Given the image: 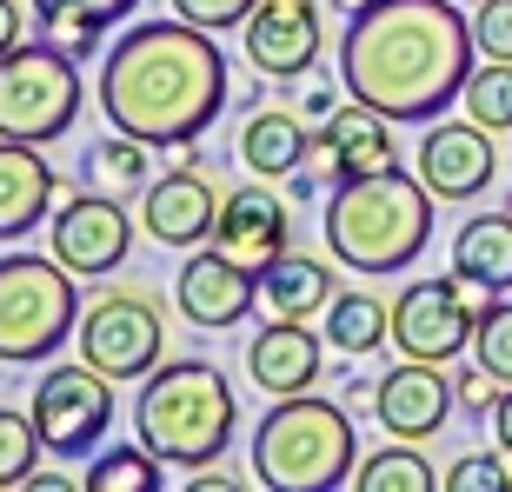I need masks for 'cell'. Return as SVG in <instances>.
<instances>
[{
    "instance_id": "cell-6",
    "label": "cell",
    "mask_w": 512,
    "mask_h": 492,
    "mask_svg": "<svg viewBox=\"0 0 512 492\" xmlns=\"http://www.w3.org/2000/svg\"><path fill=\"white\" fill-rule=\"evenodd\" d=\"M80 333V286L54 253L0 260V366H40Z\"/></svg>"
},
{
    "instance_id": "cell-28",
    "label": "cell",
    "mask_w": 512,
    "mask_h": 492,
    "mask_svg": "<svg viewBox=\"0 0 512 492\" xmlns=\"http://www.w3.org/2000/svg\"><path fill=\"white\" fill-rule=\"evenodd\" d=\"M80 486L87 492H160L167 486V459H153L147 446H107V453H94Z\"/></svg>"
},
{
    "instance_id": "cell-24",
    "label": "cell",
    "mask_w": 512,
    "mask_h": 492,
    "mask_svg": "<svg viewBox=\"0 0 512 492\" xmlns=\"http://www.w3.org/2000/svg\"><path fill=\"white\" fill-rule=\"evenodd\" d=\"M133 7H140V0H34V20H40V34L54 40V47H67V54H94L100 34L120 27Z\"/></svg>"
},
{
    "instance_id": "cell-4",
    "label": "cell",
    "mask_w": 512,
    "mask_h": 492,
    "mask_svg": "<svg viewBox=\"0 0 512 492\" xmlns=\"http://www.w3.org/2000/svg\"><path fill=\"white\" fill-rule=\"evenodd\" d=\"M233 426H240V399H233L227 373L213 360H160L140 379L133 399V433L153 459L167 466H213L227 459Z\"/></svg>"
},
{
    "instance_id": "cell-42",
    "label": "cell",
    "mask_w": 512,
    "mask_h": 492,
    "mask_svg": "<svg viewBox=\"0 0 512 492\" xmlns=\"http://www.w3.org/2000/svg\"><path fill=\"white\" fill-rule=\"evenodd\" d=\"M506 213H512V200H506Z\"/></svg>"
},
{
    "instance_id": "cell-33",
    "label": "cell",
    "mask_w": 512,
    "mask_h": 492,
    "mask_svg": "<svg viewBox=\"0 0 512 492\" xmlns=\"http://www.w3.org/2000/svg\"><path fill=\"white\" fill-rule=\"evenodd\" d=\"M506 486H512V466L493 453H473L446 473V492H506Z\"/></svg>"
},
{
    "instance_id": "cell-15",
    "label": "cell",
    "mask_w": 512,
    "mask_h": 492,
    "mask_svg": "<svg viewBox=\"0 0 512 492\" xmlns=\"http://www.w3.org/2000/svg\"><path fill=\"white\" fill-rule=\"evenodd\" d=\"M173 306H180V320L227 333V326H240L260 306V273L233 266L220 246H200V253H187L180 280H173Z\"/></svg>"
},
{
    "instance_id": "cell-36",
    "label": "cell",
    "mask_w": 512,
    "mask_h": 492,
    "mask_svg": "<svg viewBox=\"0 0 512 492\" xmlns=\"http://www.w3.org/2000/svg\"><path fill=\"white\" fill-rule=\"evenodd\" d=\"M453 386H459V406H473V413H493V386H499V379L486 373V366H473V373H459Z\"/></svg>"
},
{
    "instance_id": "cell-10",
    "label": "cell",
    "mask_w": 512,
    "mask_h": 492,
    "mask_svg": "<svg viewBox=\"0 0 512 492\" xmlns=\"http://www.w3.org/2000/svg\"><path fill=\"white\" fill-rule=\"evenodd\" d=\"M479 306L466 300V280L459 273H439V280H413L393 300V346L399 360H433L453 366L466 346H473Z\"/></svg>"
},
{
    "instance_id": "cell-5",
    "label": "cell",
    "mask_w": 512,
    "mask_h": 492,
    "mask_svg": "<svg viewBox=\"0 0 512 492\" xmlns=\"http://www.w3.org/2000/svg\"><path fill=\"white\" fill-rule=\"evenodd\" d=\"M360 439L346 406L320 393H286L253 426V479L266 492H340L353 486Z\"/></svg>"
},
{
    "instance_id": "cell-12",
    "label": "cell",
    "mask_w": 512,
    "mask_h": 492,
    "mask_svg": "<svg viewBox=\"0 0 512 492\" xmlns=\"http://www.w3.org/2000/svg\"><path fill=\"white\" fill-rule=\"evenodd\" d=\"M47 253H54L74 280H100V273H114L120 260L133 253V213L120 193H74L67 207L47 220Z\"/></svg>"
},
{
    "instance_id": "cell-25",
    "label": "cell",
    "mask_w": 512,
    "mask_h": 492,
    "mask_svg": "<svg viewBox=\"0 0 512 492\" xmlns=\"http://www.w3.org/2000/svg\"><path fill=\"white\" fill-rule=\"evenodd\" d=\"M320 320H326V346L333 353H380L393 340V306L373 300V293H333V306Z\"/></svg>"
},
{
    "instance_id": "cell-37",
    "label": "cell",
    "mask_w": 512,
    "mask_h": 492,
    "mask_svg": "<svg viewBox=\"0 0 512 492\" xmlns=\"http://www.w3.org/2000/svg\"><path fill=\"white\" fill-rule=\"evenodd\" d=\"M187 486L193 492H240V473H227V466H193Z\"/></svg>"
},
{
    "instance_id": "cell-22",
    "label": "cell",
    "mask_w": 512,
    "mask_h": 492,
    "mask_svg": "<svg viewBox=\"0 0 512 492\" xmlns=\"http://www.w3.org/2000/svg\"><path fill=\"white\" fill-rule=\"evenodd\" d=\"M306 153H313V133L300 127V114H286V107H260L240 127V160L260 180H293L306 167Z\"/></svg>"
},
{
    "instance_id": "cell-27",
    "label": "cell",
    "mask_w": 512,
    "mask_h": 492,
    "mask_svg": "<svg viewBox=\"0 0 512 492\" xmlns=\"http://www.w3.org/2000/svg\"><path fill=\"white\" fill-rule=\"evenodd\" d=\"M353 486H360V492H439L446 479L426 466L419 439H393V446H380L373 459L353 466Z\"/></svg>"
},
{
    "instance_id": "cell-21",
    "label": "cell",
    "mask_w": 512,
    "mask_h": 492,
    "mask_svg": "<svg viewBox=\"0 0 512 492\" xmlns=\"http://www.w3.org/2000/svg\"><path fill=\"white\" fill-rule=\"evenodd\" d=\"M333 266L313 260V253H280V260L260 273V306L266 320H313L333 306Z\"/></svg>"
},
{
    "instance_id": "cell-14",
    "label": "cell",
    "mask_w": 512,
    "mask_h": 492,
    "mask_svg": "<svg viewBox=\"0 0 512 492\" xmlns=\"http://www.w3.org/2000/svg\"><path fill=\"white\" fill-rule=\"evenodd\" d=\"M493 173H499L493 127H479V120H426L419 180L433 187V200H473V193L493 187Z\"/></svg>"
},
{
    "instance_id": "cell-16",
    "label": "cell",
    "mask_w": 512,
    "mask_h": 492,
    "mask_svg": "<svg viewBox=\"0 0 512 492\" xmlns=\"http://www.w3.org/2000/svg\"><path fill=\"white\" fill-rule=\"evenodd\" d=\"M207 246H220V253H227L233 266H247V273H266V266L293 246V213H286L280 193L233 187V193H220V220H213Z\"/></svg>"
},
{
    "instance_id": "cell-11",
    "label": "cell",
    "mask_w": 512,
    "mask_h": 492,
    "mask_svg": "<svg viewBox=\"0 0 512 492\" xmlns=\"http://www.w3.org/2000/svg\"><path fill=\"white\" fill-rule=\"evenodd\" d=\"M386 167H399L393 120L366 100H346V107H333V120H320L306 167L293 173V193H320V180H360V173H386Z\"/></svg>"
},
{
    "instance_id": "cell-18",
    "label": "cell",
    "mask_w": 512,
    "mask_h": 492,
    "mask_svg": "<svg viewBox=\"0 0 512 492\" xmlns=\"http://www.w3.org/2000/svg\"><path fill=\"white\" fill-rule=\"evenodd\" d=\"M453 406H459V386L433 360H399L373 386V413H380V426L393 439H433L453 419Z\"/></svg>"
},
{
    "instance_id": "cell-2",
    "label": "cell",
    "mask_w": 512,
    "mask_h": 492,
    "mask_svg": "<svg viewBox=\"0 0 512 492\" xmlns=\"http://www.w3.org/2000/svg\"><path fill=\"white\" fill-rule=\"evenodd\" d=\"M227 54L213 47L207 27L193 20H140L107 47L100 60V114L107 127L147 140V147H180L200 140L227 114Z\"/></svg>"
},
{
    "instance_id": "cell-29",
    "label": "cell",
    "mask_w": 512,
    "mask_h": 492,
    "mask_svg": "<svg viewBox=\"0 0 512 492\" xmlns=\"http://www.w3.org/2000/svg\"><path fill=\"white\" fill-rule=\"evenodd\" d=\"M459 100H466V120H479V127H493V133H512V60L473 67Z\"/></svg>"
},
{
    "instance_id": "cell-32",
    "label": "cell",
    "mask_w": 512,
    "mask_h": 492,
    "mask_svg": "<svg viewBox=\"0 0 512 492\" xmlns=\"http://www.w3.org/2000/svg\"><path fill=\"white\" fill-rule=\"evenodd\" d=\"M473 47L479 60H512V0H479L473 7Z\"/></svg>"
},
{
    "instance_id": "cell-38",
    "label": "cell",
    "mask_w": 512,
    "mask_h": 492,
    "mask_svg": "<svg viewBox=\"0 0 512 492\" xmlns=\"http://www.w3.org/2000/svg\"><path fill=\"white\" fill-rule=\"evenodd\" d=\"M493 439H499V453L512 459V386L493 399Z\"/></svg>"
},
{
    "instance_id": "cell-31",
    "label": "cell",
    "mask_w": 512,
    "mask_h": 492,
    "mask_svg": "<svg viewBox=\"0 0 512 492\" xmlns=\"http://www.w3.org/2000/svg\"><path fill=\"white\" fill-rule=\"evenodd\" d=\"M473 360L486 366L499 386H512V300H499V293H486V306H479Z\"/></svg>"
},
{
    "instance_id": "cell-30",
    "label": "cell",
    "mask_w": 512,
    "mask_h": 492,
    "mask_svg": "<svg viewBox=\"0 0 512 492\" xmlns=\"http://www.w3.org/2000/svg\"><path fill=\"white\" fill-rule=\"evenodd\" d=\"M40 426H34V413H14V406H0V492H14V486H27L34 479V466H40Z\"/></svg>"
},
{
    "instance_id": "cell-20",
    "label": "cell",
    "mask_w": 512,
    "mask_h": 492,
    "mask_svg": "<svg viewBox=\"0 0 512 492\" xmlns=\"http://www.w3.org/2000/svg\"><path fill=\"white\" fill-rule=\"evenodd\" d=\"M54 213V167L27 140H0V246L27 240Z\"/></svg>"
},
{
    "instance_id": "cell-13",
    "label": "cell",
    "mask_w": 512,
    "mask_h": 492,
    "mask_svg": "<svg viewBox=\"0 0 512 492\" xmlns=\"http://www.w3.org/2000/svg\"><path fill=\"white\" fill-rule=\"evenodd\" d=\"M240 47L266 80H300L320 67L326 27L320 0H253V14L240 20Z\"/></svg>"
},
{
    "instance_id": "cell-7",
    "label": "cell",
    "mask_w": 512,
    "mask_h": 492,
    "mask_svg": "<svg viewBox=\"0 0 512 492\" xmlns=\"http://www.w3.org/2000/svg\"><path fill=\"white\" fill-rule=\"evenodd\" d=\"M80 120V67L54 40H20L0 54V140L47 147Z\"/></svg>"
},
{
    "instance_id": "cell-34",
    "label": "cell",
    "mask_w": 512,
    "mask_h": 492,
    "mask_svg": "<svg viewBox=\"0 0 512 492\" xmlns=\"http://www.w3.org/2000/svg\"><path fill=\"white\" fill-rule=\"evenodd\" d=\"M173 14L207 27V34H227V27H240L253 14V0H173Z\"/></svg>"
},
{
    "instance_id": "cell-8",
    "label": "cell",
    "mask_w": 512,
    "mask_h": 492,
    "mask_svg": "<svg viewBox=\"0 0 512 492\" xmlns=\"http://www.w3.org/2000/svg\"><path fill=\"white\" fill-rule=\"evenodd\" d=\"M34 426H40V446L54 459H94L100 439L114 433V379L87 360H67V366H47L34 386Z\"/></svg>"
},
{
    "instance_id": "cell-3",
    "label": "cell",
    "mask_w": 512,
    "mask_h": 492,
    "mask_svg": "<svg viewBox=\"0 0 512 492\" xmlns=\"http://www.w3.org/2000/svg\"><path fill=\"white\" fill-rule=\"evenodd\" d=\"M433 240V187L419 173H360L333 180L326 200V246L353 273H406Z\"/></svg>"
},
{
    "instance_id": "cell-9",
    "label": "cell",
    "mask_w": 512,
    "mask_h": 492,
    "mask_svg": "<svg viewBox=\"0 0 512 492\" xmlns=\"http://www.w3.org/2000/svg\"><path fill=\"white\" fill-rule=\"evenodd\" d=\"M80 360L100 366V373L127 386V379H147L153 366L167 360V313L153 293H100L87 313H80Z\"/></svg>"
},
{
    "instance_id": "cell-41",
    "label": "cell",
    "mask_w": 512,
    "mask_h": 492,
    "mask_svg": "<svg viewBox=\"0 0 512 492\" xmlns=\"http://www.w3.org/2000/svg\"><path fill=\"white\" fill-rule=\"evenodd\" d=\"M459 7H479V0H459Z\"/></svg>"
},
{
    "instance_id": "cell-1",
    "label": "cell",
    "mask_w": 512,
    "mask_h": 492,
    "mask_svg": "<svg viewBox=\"0 0 512 492\" xmlns=\"http://www.w3.org/2000/svg\"><path fill=\"white\" fill-rule=\"evenodd\" d=\"M473 54L459 0H360L340 27V87L393 127H426L466 94Z\"/></svg>"
},
{
    "instance_id": "cell-26",
    "label": "cell",
    "mask_w": 512,
    "mask_h": 492,
    "mask_svg": "<svg viewBox=\"0 0 512 492\" xmlns=\"http://www.w3.org/2000/svg\"><path fill=\"white\" fill-rule=\"evenodd\" d=\"M147 140H133V133H120L114 127V140H94L87 147V160H80V173H87V187H100V193H147V180H153V160H147Z\"/></svg>"
},
{
    "instance_id": "cell-17",
    "label": "cell",
    "mask_w": 512,
    "mask_h": 492,
    "mask_svg": "<svg viewBox=\"0 0 512 492\" xmlns=\"http://www.w3.org/2000/svg\"><path fill=\"white\" fill-rule=\"evenodd\" d=\"M220 220V193L200 167H167L153 173L140 193V227L153 246H207Z\"/></svg>"
},
{
    "instance_id": "cell-39",
    "label": "cell",
    "mask_w": 512,
    "mask_h": 492,
    "mask_svg": "<svg viewBox=\"0 0 512 492\" xmlns=\"http://www.w3.org/2000/svg\"><path fill=\"white\" fill-rule=\"evenodd\" d=\"M27 492H74V479H67V473H40V466H34V479H27Z\"/></svg>"
},
{
    "instance_id": "cell-19",
    "label": "cell",
    "mask_w": 512,
    "mask_h": 492,
    "mask_svg": "<svg viewBox=\"0 0 512 492\" xmlns=\"http://www.w3.org/2000/svg\"><path fill=\"white\" fill-rule=\"evenodd\" d=\"M326 366V340L313 333L306 320H266L247 346V373L266 399H286V393H313V379Z\"/></svg>"
},
{
    "instance_id": "cell-23",
    "label": "cell",
    "mask_w": 512,
    "mask_h": 492,
    "mask_svg": "<svg viewBox=\"0 0 512 492\" xmlns=\"http://www.w3.org/2000/svg\"><path fill=\"white\" fill-rule=\"evenodd\" d=\"M453 273L479 293L512 286V213H479L453 233Z\"/></svg>"
},
{
    "instance_id": "cell-35",
    "label": "cell",
    "mask_w": 512,
    "mask_h": 492,
    "mask_svg": "<svg viewBox=\"0 0 512 492\" xmlns=\"http://www.w3.org/2000/svg\"><path fill=\"white\" fill-rule=\"evenodd\" d=\"M34 27H40V20H34V0H0V54H14Z\"/></svg>"
},
{
    "instance_id": "cell-40",
    "label": "cell",
    "mask_w": 512,
    "mask_h": 492,
    "mask_svg": "<svg viewBox=\"0 0 512 492\" xmlns=\"http://www.w3.org/2000/svg\"><path fill=\"white\" fill-rule=\"evenodd\" d=\"M306 120H333V87H313L306 94Z\"/></svg>"
}]
</instances>
